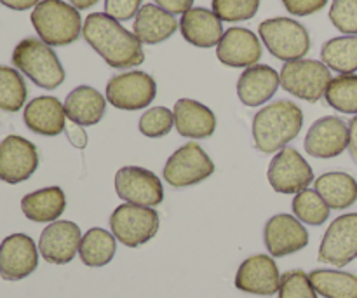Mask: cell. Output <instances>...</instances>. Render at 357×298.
I'll use <instances>...</instances> for the list:
<instances>
[{
  "mask_svg": "<svg viewBox=\"0 0 357 298\" xmlns=\"http://www.w3.org/2000/svg\"><path fill=\"white\" fill-rule=\"evenodd\" d=\"M155 3L171 14H185L194 7V0H155Z\"/></svg>",
  "mask_w": 357,
  "mask_h": 298,
  "instance_id": "41",
  "label": "cell"
},
{
  "mask_svg": "<svg viewBox=\"0 0 357 298\" xmlns=\"http://www.w3.org/2000/svg\"><path fill=\"white\" fill-rule=\"evenodd\" d=\"M65 114L68 121L79 126H96L107 110V98L91 86H79L68 93L65 103Z\"/></svg>",
  "mask_w": 357,
  "mask_h": 298,
  "instance_id": "25",
  "label": "cell"
},
{
  "mask_svg": "<svg viewBox=\"0 0 357 298\" xmlns=\"http://www.w3.org/2000/svg\"><path fill=\"white\" fill-rule=\"evenodd\" d=\"M115 192L124 202L145 208H155L164 201L160 178L139 166H124L115 173Z\"/></svg>",
  "mask_w": 357,
  "mask_h": 298,
  "instance_id": "11",
  "label": "cell"
},
{
  "mask_svg": "<svg viewBox=\"0 0 357 298\" xmlns=\"http://www.w3.org/2000/svg\"><path fill=\"white\" fill-rule=\"evenodd\" d=\"M178 30V20L157 3H145L132 23V33L142 44L155 45L167 40Z\"/></svg>",
  "mask_w": 357,
  "mask_h": 298,
  "instance_id": "24",
  "label": "cell"
},
{
  "mask_svg": "<svg viewBox=\"0 0 357 298\" xmlns=\"http://www.w3.org/2000/svg\"><path fill=\"white\" fill-rule=\"evenodd\" d=\"M66 195L59 187H45L24 195L21 209L28 220L37 223H52L65 213Z\"/></svg>",
  "mask_w": 357,
  "mask_h": 298,
  "instance_id": "26",
  "label": "cell"
},
{
  "mask_svg": "<svg viewBox=\"0 0 357 298\" xmlns=\"http://www.w3.org/2000/svg\"><path fill=\"white\" fill-rule=\"evenodd\" d=\"M157 96V84L152 75L139 70L119 73L107 84V101L126 112L143 110Z\"/></svg>",
  "mask_w": 357,
  "mask_h": 298,
  "instance_id": "9",
  "label": "cell"
},
{
  "mask_svg": "<svg viewBox=\"0 0 357 298\" xmlns=\"http://www.w3.org/2000/svg\"><path fill=\"white\" fill-rule=\"evenodd\" d=\"M281 272L274 257L253 255L239 265L236 274V288L251 295L272 297L281 286Z\"/></svg>",
  "mask_w": 357,
  "mask_h": 298,
  "instance_id": "15",
  "label": "cell"
},
{
  "mask_svg": "<svg viewBox=\"0 0 357 298\" xmlns=\"http://www.w3.org/2000/svg\"><path fill=\"white\" fill-rule=\"evenodd\" d=\"M142 9V0H105V14L117 21H128Z\"/></svg>",
  "mask_w": 357,
  "mask_h": 298,
  "instance_id": "38",
  "label": "cell"
},
{
  "mask_svg": "<svg viewBox=\"0 0 357 298\" xmlns=\"http://www.w3.org/2000/svg\"><path fill=\"white\" fill-rule=\"evenodd\" d=\"M305 152L316 159H333L349 149V124L326 115L314 122L305 135Z\"/></svg>",
  "mask_w": 357,
  "mask_h": 298,
  "instance_id": "14",
  "label": "cell"
},
{
  "mask_svg": "<svg viewBox=\"0 0 357 298\" xmlns=\"http://www.w3.org/2000/svg\"><path fill=\"white\" fill-rule=\"evenodd\" d=\"M0 2H2V6L9 7L13 10H26L40 3L42 0H0Z\"/></svg>",
  "mask_w": 357,
  "mask_h": 298,
  "instance_id": "43",
  "label": "cell"
},
{
  "mask_svg": "<svg viewBox=\"0 0 357 298\" xmlns=\"http://www.w3.org/2000/svg\"><path fill=\"white\" fill-rule=\"evenodd\" d=\"M216 56L220 61L232 68H250L258 65L261 58V42L251 30L234 27L223 33L216 45Z\"/></svg>",
  "mask_w": 357,
  "mask_h": 298,
  "instance_id": "19",
  "label": "cell"
},
{
  "mask_svg": "<svg viewBox=\"0 0 357 298\" xmlns=\"http://www.w3.org/2000/svg\"><path fill=\"white\" fill-rule=\"evenodd\" d=\"M267 178L275 192L293 195L309 188L314 181V171L298 150L286 147L272 157Z\"/></svg>",
  "mask_w": 357,
  "mask_h": 298,
  "instance_id": "10",
  "label": "cell"
},
{
  "mask_svg": "<svg viewBox=\"0 0 357 298\" xmlns=\"http://www.w3.org/2000/svg\"><path fill=\"white\" fill-rule=\"evenodd\" d=\"M65 135L68 138V142L72 143L75 149H86L87 147V133L82 126L75 124V122L68 121L65 126Z\"/></svg>",
  "mask_w": 357,
  "mask_h": 298,
  "instance_id": "40",
  "label": "cell"
},
{
  "mask_svg": "<svg viewBox=\"0 0 357 298\" xmlns=\"http://www.w3.org/2000/svg\"><path fill=\"white\" fill-rule=\"evenodd\" d=\"M279 77L282 89L309 103L319 101L331 82V72L323 61L305 58L284 63Z\"/></svg>",
  "mask_w": 357,
  "mask_h": 298,
  "instance_id": "6",
  "label": "cell"
},
{
  "mask_svg": "<svg viewBox=\"0 0 357 298\" xmlns=\"http://www.w3.org/2000/svg\"><path fill=\"white\" fill-rule=\"evenodd\" d=\"M264 241L271 257L281 258L303 250L309 244V232L296 216L279 213L265 223Z\"/></svg>",
  "mask_w": 357,
  "mask_h": 298,
  "instance_id": "17",
  "label": "cell"
},
{
  "mask_svg": "<svg viewBox=\"0 0 357 298\" xmlns=\"http://www.w3.org/2000/svg\"><path fill=\"white\" fill-rule=\"evenodd\" d=\"M303 112L289 100H279L258 110L253 117V142L258 152L278 154L300 135Z\"/></svg>",
  "mask_w": 357,
  "mask_h": 298,
  "instance_id": "2",
  "label": "cell"
},
{
  "mask_svg": "<svg viewBox=\"0 0 357 298\" xmlns=\"http://www.w3.org/2000/svg\"><path fill=\"white\" fill-rule=\"evenodd\" d=\"M314 191L331 209H347L357 201V181L344 171H330L314 180Z\"/></svg>",
  "mask_w": 357,
  "mask_h": 298,
  "instance_id": "27",
  "label": "cell"
},
{
  "mask_svg": "<svg viewBox=\"0 0 357 298\" xmlns=\"http://www.w3.org/2000/svg\"><path fill=\"white\" fill-rule=\"evenodd\" d=\"M82 35L87 44L112 68L126 70L145 61L142 42L132 31L126 30L121 21L105 13H93L84 20Z\"/></svg>",
  "mask_w": 357,
  "mask_h": 298,
  "instance_id": "1",
  "label": "cell"
},
{
  "mask_svg": "<svg viewBox=\"0 0 357 298\" xmlns=\"http://www.w3.org/2000/svg\"><path fill=\"white\" fill-rule=\"evenodd\" d=\"M117 251V239L108 230L94 227L82 236L79 257L87 267H105L110 264Z\"/></svg>",
  "mask_w": 357,
  "mask_h": 298,
  "instance_id": "28",
  "label": "cell"
},
{
  "mask_svg": "<svg viewBox=\"0 0 357 298\" xmlns=\"http://www.w3.org/2000/svg\"><path fill=\"white\" fill-rule=\"evenodd\" d=\"M174 128L173 110L166 107H152L142 115L138 129L146 138H162Z\"/></svg>",
  "mask_w": 357,
  "mask_h": 298,
  "instance_id": "34",
  "label": "cell"
},
{
  "mask_svg": "<svg viewBox=\"0 0 357 298\" xmlns=\"http://www.w3.org/2000/svg\"><path fill=\"white\" fill-rule=\"evenodd\" d=\"M38 167L37 147L26 138L9 135L0 143V180L9 185L26 181Z\"/></svg>",
  "mask_w": 357,
  "mask_h": 298,
  "instance_id": "13",
  "label": "cell"
},
{
  "mask_svg": "<svg viewBox=\"0 0 357 298\" xmlns=\"http://www.w3.org/2000/svg\"><path fill=\"white\" fill-rule=\"evenodd\" d=\"M326 3L328 0H282V6L293 16H310V14H316Z\"/></svg>",
  "mask_w": 357,
  "mask_h": 298,
  "instance_id": "39",
  "label": "cell"
},
{
  "mask_svg": "<svg viewBox=\"0 0 357 298\" xmlns=\"http://www.w3.org/2000/svg\"><path fill=\"white\" fill-rule=\"evenodd\" d=\"M309 279L317 295L324 298H357V276L351 272L317 269Z\"/></svg>",
  "mask_w": 357,
  "mask_h": 298,
  "instance_id": "30",
  "label": "cell"
},
{
  "mask_svg": "<svg viewBox=\"0 0 357 298\" xmlns=\"http://www.w3.org/2000/svg\"><path fill=\"white\" fill-rule=\"evenodd\" d=\"M330 21L344 35H357V0H333Z\"/></svg>",
  "mask_w": 357,
  "mask_h": 298,
  "instance_id": "37",
  "label": "cell"
},
{
  "mask_svg": "<svg viewBox=\"0 0 357 298\" xmlns=\"http://www.w3.org/2000/svg\"><path fill=\"white\" fill-rule=\"evenodd\" d=\"M321 61L340 75L357 72V35H342L324 42Z\"/></svg>",
  "mask_w": 357,
  "mask_h": 298,
  "instance_id": "29",
  "label": "cell"
},
{
  "mask_svg": "<svg viewBox=\"0 0 357 298\" xmlns=\"http://www.w3.org/2000/svg\"><path fill=\"white\" fill-rule=\"evenodd\" d=\"M100 0H70V3H72L75 9H89V7H93L94 3H98Z\"/></svg>",
  "mask_w": 357,
  "mask_h": 298,
  "instance_id": "44",
  "label": "cell"
},
{
  "mask_svg": "<svg viewBox=\"0 0 357 298\" xmlns=\"http://www.w3.org/2000/svg\"><path fill=\"white\" fill-rule=\"evenodd\" d=\"M13 65L42 89H56L65 82V70L51 45L28 37L13 51Z\"/></svg>",
  "mask_w": 357,
  "mask_h": 298,
  "instance_id": "4",
  "label": "cell"
},
{
  "mask_svg": "<svg viewBox=\"0 0 357 298\" xmlns=\"http://www.w3.org/2000/svg\"><path fill=\"white\" fill-rule=\"evenodd\" d=\"M319 262L345 267L357 258V213H347L330 223L321 241Z\"/></svg>",
  "mask_w": 357,
  "mask_h": 298,
  "instance_id": "12",
  "label": "cell"
},
{
  "mask_svg": "<svg viewBox=\"0 0 357 298\" xmlns=\"http://www.w3.org/2000/svg\"><path fill=\"white\" fill-rule=\"evenodd\" d=\"M80 241H82V232L77 223L70 220H56L42 230L38 251L49 264L65 265L70 264L79 253Z\"/></svg>",
  "mask_w": 357,
  "mask_h": 298,
  "instance_id": "18",
  "label": "cell"
},
{
  "mask_svg": "<svg viewBox=\"0 0 357 298\" xmlns=\"http://www.w3.org/2000/svg\"><path fill=\"white\" fill-rule=\"evenodd\" d=\"M278 298H319L310 285L309 274L303 271H289L281 278Z\"/></svg>",
  "mask_w": 357,
  "mask_h": 298,
  "instance_id": "36",
  "label": "cell"
},
{
  "mask_svg": "<svg viewBox=\"0 0 357 298\" xmlns=\"http://www.w3.org/2000/svg\"><path fill=\"white\" fill-rule=\"evenodd\" d=\"M281 86L278 70L268 65H253L241 73L237 80V96L246 107H260L274 98Z\"/></svg>",
  "mask_w": 357,
  "mask_h": 298,
  "instance_id": "20",
  "label": "cell"
},
{
  "mask_svg": "<svg viewBox=\"0 0 357 298\" xmlns=\"http://www.w3.org/2000/svg\"><path fill=\"white\" fill-rule=\"evenodd\" d=\"M215 173V163L199 143L190 142L171 154L166 161L162 177L167 185L185 188L208 180Z\"/></svg>",
  "mask_w": 357,
  "mask_h": 298,
  "instance_id": "8",
  "label": "cell"
},
{
  "mask_svg": "<svg viewBox=\"0 0 357 298\" xmlns=\"http://www.w3.org/2000/svg\"><path fill=\"white\" fill-rule=\"evenodd\" d=\"M180 31L188 44L195 47L209 49L218 45L223 37V21L213 10L204 7H192L181 14Z\"/></svg>",
  "mask_w": 357,
  "mask_h": 298,
  "instance_id": "22",
  "label": "cell"
},
{
  "mask_svg": "<svg viewBox=\"0 0 357 298\" xmlns=\"http://www.w3.org/2000/svg\"><path fill=\"white\" fill-rule=\"evenodd\" d=\"M260 9V0H213V13L222 21L237 23L255 17Z\"/></svg>",
  "mask_w": 357,
  "mask_h": 298,
  "instance_id": "35",
  "label": "cell"
},
{
  "mask_svg": "<svg viewBox=\"0 0 357 298\" xmlns=\"http://www.w3.org/2000/svg\"><path fill=\"white\" fill-rule=\"evenodd\" d=\"M23 121L30 131L42 136H58L65 131L66 114L61 101L54 96L33 98L24 107Z\"/></svg>",
  "mask_w": 357,
  "mask_h": 298,
  "instance_id": "23",
  "label": "cell"
},
{
  "mask_svg": "<svg viewBox=\"0 0 357 298\" xmlns=\"http://www.w3.org/2000/svg\"><path fill=\"white\" fill-rule=\"evenodd\" d=\"M349 154L352 161L357 164V115L349 122Z\"/></svg>",
  "mask_w": 357,
  "mask_h": 298,
  "instance_id": "42",
  "label": "cell"
},
{
  "mask_svg": "<svg viewBox=\"0 0 357 298\" xmlns=\"http://www.w3.org/2000/svg\"><path fill=\"white\" fill-rule=\"evenodd\" d=\"M160 218L153 208L124 202L110 215V230L119 243L138 248L152 241L159 232Z\"/></svg>",
  "mask_w": 357,
  "mask_h": 298,
  "instance_id": "7",
  "label": "cell"
},
{
  "mask_svg": "<svg viewBox=\"0 0 357 298\" xmlns=\"http://www.w3.org/2000/svg\"><path fill=\"white\" fill-rule=\"evenodd\" d=\"M326 103L340 114L357 115V75L347 73L331 79L326 93Z\"/></svg>",
  "mask_w": 357,
  "mask_h": 298,
  "instance_id": "31",
  "label": "cell"
},
{
  "mask_svg": "<svg viewBox=\"0 0 357 298\" xmlns=\"http://www.w3.org/2000/svg\"><path fill=\"white\" fill-rule=\"evenodd\" d=\"M28 89L17 70L0 65V110L17 112L26 103Z\"/></svg>",
  "mask_w": 357,
  "mask_h": 298,
  "instance_id": "32",
  "label": "cell"
},
{
  "mask_svg": "<svg viewBox=\"0 0 357 298\" xmlns=\"http://www.w3.org/2000/svg\"><path fill=\"white\" fill-rule=\"evenodd\" d=\"M258 33L268 52L281 61L302 59L310 51L309 31L291 17H271L261 21Z\"/></svg>",
  "mask_w": 357,
  "mask_h": 298,
  "instance_id": "5",
  "label": "cell"
},
{
  "mask_svg": "<svg viewBox=\"0 0 357 298\" xmlns=\"http://www.w3.org/2000/svg\"><path fill=\"white\" fill-rule=\"evenodd\" d=\"M38 250L26 234H10L0 243V278L20 281L37 271Z\"/></svg>",
  "mask_w": 357,
  "mask_h": 298,
  "instance_id": "16",
  "label": "cell"
},
{
  "mask_svg": "<svg viewBox=\"0 0 357 298\" xmlns=\"http://www.w3.org/2000/svg\"><path fill=\"white\" fill-rule=\"evenodd\" d=\"M174 128L178 135L190 140H204L213 136L216 129V117L209 107L201 101L181 98L174 103Z\"/></svg>",
  "mask_w": 357,
  "mask_h": 298,
  "instance_id": "21",
  "label": "cell"
},
{
  "mask_svg": "<svg viewBox=\"0 0 357 298\" xmlns=\"http://www.w3.org/2000/svg\"><path fill=\"white\" fill-rule=\"evenodd\" d=\"M291 208L300 222L314 227L323 225V223L330 218L331 211V208L326 204V201H324L316 191H310V188H305V191L298 192V194L295 195Z\"/></svg>",
  "mask_w": 357,
  "mask_h": 298,
  "instance_id": "33",
  "label": "cell"
},
{
  "mask_svg": "<svg viewBox=\"0 0 357 298\" xmlns=\"http://www.w3.org/2000/svg\"><path fill=\"white\" fill-rule=\"evenodd\" d=\"M30 20L38 38L51 47L73 44L82 33L79 9L63 0H42L33 7Z\"/></svg>",
  "mask_w": 357,
  "mask_h": 298,
  "instance_id": "3",
  "label": "cell"
}]
</instances>
